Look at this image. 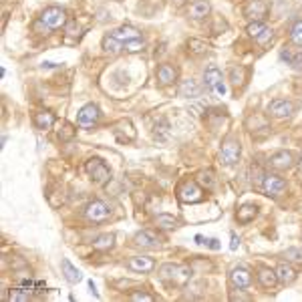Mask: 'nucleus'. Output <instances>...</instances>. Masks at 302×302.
<instances>
[{
	"label": "nucleus",
	"instance_id": "45",
	"mask_svg": "<svg viewBox=\"0 0 302 302\" xmlns=\"http://www.w3.org/2000/svg\"><path fill=\"white\" fill-rule=\"evenodd\" d=\"M298 171H300V175H302V153H300V161H298Z\"/></svg>",
	"mask_w": 302,
	"mask_h": 302
},
{
	"label": "nucleus",
	"instance_id": "40",
	"mask_svg": "<svg viewBox=\"0 0 302 302\" xmlns=\"http://www.w3.org/2000/svg\"><path fill=\"white\" fill-rule=\"evenodd\" d=\"M73 137H75V129H73V125L65 123L63 129L59 131V139H61V141H69V139H73Z\"/></svg>",
	"mask_w": 302,
	"mask_h": 302
},
{
	"label": "nucleus",
	"instance_id": "30",
	"mask_svg": "<svg viewBox=\"0 0 302 302\" xmlns=\"http://www.w3.org/2000/svg\"><path fill=\"white\" fill-rule=\"evenodd\" d=\"M187 48H189V53H193V55H206L208 51H210V44L208 42H204V40H197V38H189L187 40Z\"/></svg>",
	"mask_w": 302,
	"mask_h": 302
},
{
	"label": "nucleus",
	"instance_id": "12",
	"mask_svg": "<svg viewBox=\"0 0 302 302\" xmlns=\"http://www.w3.org/2000/svg\"><path fill=\"white\" fill-rule=\"evenodd\" d=\"M292 111H294V105L290 101H284V99H276L268 105V113L276 119H286L292 115Z\"/></svg>",
	"mask_w": 302,
	"mask_h": 302
},
{
	"label": "nucleus",
	"instance_id": "41",
	"mask_svg": "<svg viewBox=\"0 0 302 302\" xmlns=\"http://www.w3.org/2000/svg\"><path fill=\"white\" fill-rule=\"evenodd\" d=\"M131 300H143V302H151L153 300V296L151 294H147V292H133L131 294Z\"/></svg>",
	"mask_w": 302,
	"mask_h": 302
},
{
	"label": "nucleus",
	"instance_id": "10",
	"mask_svg": "<svg viewBox=\"0 0 302 302\" xmlns=\"http://www.w3.org/2000/svg\"><path fill=\"white\" fill-rule=\"evenodd\" d=\"M268 0H248L246 6H244V14L250 18V20H264L266 14H268Z\"/></svg>",
	"mask_w": 302,
	"mask_h": 302
},
{
	"label": "nucleus",
	"instance_id": "19",
	"mask_svg": "<svg viewBox=\"0 0 302 302\" xmlns=\"http://www.w3.org/2000/svg\"><path fill=\"white\" fill-rule=\"evenodd\" d=\"M34 125H36V129L46 131L55 125V115L51 111H38V113H34Z\"/></svg>",
	"mask_w": 302,
	"mask_h": 302
},
{
	"label": "nucleus",
	"instance_id": "32",
	"mask_svg": "<svg viewBox=\"0 0 302 302\" xmlns=\"http://www.w3.org/2000/svg\"><path fill=\"white\" fill-rule=\"evenodd\" d=\"M282 59L288 61V65H292L296 71L302 69V53H290V51H282Z\"/></svg>",
	"mask_w": 302,
	"mask_h": 302
},
{
	"label": "nucleus",
	"instance_id": "43",
	"mask_svg": "<svg viewBox=\"0 0 302 302\" xmlns=\"http://www.w3.org/2000/svg\"><path fill=\"white\" fill-rule=\"evenodd\" d=\"M238 246H240V238H238L236 234H232V244H230V248H232V250H236Z\"/></svg>",
	"mask_w": 302,
	"mask_h": 302
},
{
	"label": "nucleus",
	"instance_id": "20",
	"mask_svg": "<svg viewBox=\"0 0 302 302\" xmlns=\"http://www.w3.org/2000/svg\"><path fill=\"white\" fill-rule=\"evenodd\" d=\"M276 274H278V282H282V284H292L296 280V270L290 264H284V262L278 264Z\"/></svg>",
	"mask_w": 302,
	"mask_h": 302
},
{
	"label": "nucleus",
	"instance_id": "21",
	"mask_svg": "<svg viewBox=\"0 0 302 302\" xmlns=\"http://www.w3.org/2000/svg\"><path fill=\"white\" fill-rule=\"evenodd\" d=\"M258 280H260V284H262L264 288H274V286L278 284V274H276V270H272V268H260Z\"/></svg>",
	"mask_w": 302,
	"mask_h": 302
},
{
	"label": "nucleus",
	"instance_id": "15",
	"mask_svg": "<svg viewBox=\"0 0 302 302\" xmlns=\"http://www.w3.org/2000/svg\"><path fill=\"white\" fill-rule=\"evenodd\" d=\"M135 246H141V248H157L159 246V236L151 230H143V232H137L135 238H133Z\"/></svg>",
	"mask_w": 302,
	"mask_h": 302
},
{
	"label": "nucleus",
	"instance_id": "7",
	"mask_svg": "<svg viewBox=\"0 0 302 302\" xmlns=\"http://www.w3.org/2000/svg\"><path fill=\"white\" fill-rule=\"evenodd\" d=\"M99 117H101L99 107L93 105V103H89V105H85V107L79 111V115H77V125L83 127V129H91L93 125H97Z\"/></svg>",
	"mask_w": 302,
	"mask_h": 302
},
{
	"label": "nucleus",
	"instance_id": "17",
	"mask_svg": "<svg viewBox=\"0 0 302 302\" xmlns=\"http://www.w3.org/2000/svg\"><path fill=\"white\" fill-rule=\"evenodd\" d=\"M199 93H202V89L193 79H185V81L179 83V97L195 99V97H199Z\"/></svg>",
	"mask_w": 302,
	"mask_h": 302
},
{
	"label": "nucleus",
	"instance_id": "42",
	"mask_svg": "<svg viewBox=\"0 0 302 302\" xmlns=\"http://www.w3.org/2000/svg\"><path fill=\"white\" fill-rule=\"evenodd\" d=\"M232 300H248L250 296H246V294H240V292H232V296H230Z\"/></svg>",
	"mask_w": 302,
	"mask_h": 302
},
{
	"label": "nucleus",
	"instance_id": "2",
	"mask_svg": "<svg viewBox=\"0 0 302 302\" xmlns=\"http://www.w3.org/2000/svg\"><path fill=\"white\" fill-rule=\"evenodd\" d=\"M85 169H87L91 181L97 183V185H103V183H107V181L111 179V171H109V167H107L105 161L99 159V157H91V159L87 161Z\"/></svg>",
	"mask_w": 302,
	"mask_h": 302
},
{
	"label": "nucleus",
	"instance_id": "4",
	"mask_svg": "<svg viewBox=\"0 0 302 302\" xmlns=\"http://www.w3.org/2000/svg\"><path fill=\"white\" fill-rule=\"evenodd\" d=\"M177 197L183 204H197L204 197V189L197 181H183L177 189Z\"/></svg>",
	"mask_w": 302,
	"mask_h": 302
},
{
	"label": "nucleus",
	"instance_id": "24",
	"mask_svg": "<svg viewBox=\"0 0 302 302\" xmlns=\"http://www.w3.org/2000/svg\"><path fill=\"white\" fill-rule=\"evenodd\" d=\"M61 268H63V274H65V278L71 282V284H77V282H81L83 280V274L65 258L63 262H61Z\"/></svg>",
	"mask_w": 302,
	"mask_h": 302
},
{
	"label": "nucleus",
	"instance_id": "1",
	"mask_svg": "<svg viewBox=\"0 0 302 302\" xmlns=\"http://www.w3.org/2000/svg\"><path fill=\"white\" fill-rule=\"evenodd\" d=\"M159 276L167 282H173L177 286H183L189 282L191 278V270L187 266H181V264H163L159 268Z\"/></svg>",
	"mask_w": 302,
	"mask_h": 302
},
{
	"label": "nucleus",
	"instance_id": "13",
	"mask_svg": "<svg viewBox=\"0 0 302 302\" xmlns=\"http://www.w3.org/2000/svg\"><path fill=\"white\" fill-rule=\"evenodd\" d=\"M230 280H232V284H234L236 288H248V286L252 284V274H250V270H246L244 266H238V268H234V270L230 272Z\"/></svg>",
	"mask_w": 302,
	"mask_h": 302
},
{
	"label": "nucleus",
	"instance_id": "18",
	"mask_svg": "<svg viewBox=\"0 0 302 302\" xmlns=\"http://www.w3.org/2000/svg\"><path fill=\"white\" fill-rule=\"evenodd\" d=\"M177 79V71H175V67H171V65H161L159 69H157V81H159V85H171L173 81Z\"/></svg>",
	"mask_w": 302,
	"mask_h": 302
},
{
	"label": "nucleus",
	"instance_id": "11",
	"mask_svg": "<svg viewBox=\"0 0 302 302\" xmlns=\"http://www.w3.org/2000/svg\"><path fill=\"white\" fill-rule=\"evenodd\" d=\"M268 161H270V165H272L274 169H278V171H286V169H290V167L296 163V161H294V155L286 149L272 153Z\"/></svg>",
	"mask_w": 302,
	"mask_h": 302
},
{
	"label": "nucleus",
	"instance_id": "39",
	"mask_svg": "<svg viewBox=\"0 0 302 302\" xmlns=\"http://www.w3.org/2000/svg\"><path fill=\"white\" fill-rule=\"evenodd\" d=\"M272 36H274L272 28H268V26H266V28H264V30H262L258 36H256V42H258L260 46H264V44H268V42L272 40Z\"/></svg>",
	"mask_w": 302,
	"mask_h": 302
},
{
	"label": "nucleus",
	"instance_id": "6",
	"mask_svg": "<svg viewBox=\"0 0 302 302\" xmlns=\"http://www.w3.org/2000/svg\"><path fill=\"white\" fill-rule=\"evenodd\" d=\"M204 81H206V85H208L218 97L226 95V85H224V79H222V73H220L218 67H214V65L208 67L206 73H204Z\"/></svg>",
	"mask_w": 302,
	"mask_h": 302
},
{
	"label": "nucleus",
	"instance_id": "3",
	"mask_svg": "<svg viewBox=\"0 0 302 302\" xmlns=\"http://www.w3.org/2000/svg\"><path fill=\"white\" fill-rule=\"evenodd\" d=\"M240 153H242V145H240L238 139H226L222 143V149H220V161H222V165H226V167L236 165L238 159H240Z\"/></svg>",
	"mask_w": 302,
	"mask_h": 302
},
{
	"label": "nucleus",
	"instance_id": "22",
	"mask_svg": "<svg viewBox=\"0 0 302 302\" xmlns=\"http://www.w3.org/2000/svg\"><path fill=\"white\" fill-rule=\"evenodd\" d=\"M210 10H212V6H210L208 0H195L189 6V16L195 18V20H199V18H206L210 14Z\"/></svg>",
	"mask_w": 302,
	"mask_h": 302
},
{
	"label": "nucleus",
	"instance_id": "44",
	"mask_svg": "<svg viewBox=\"0 0 302 302\" xmlns=\"http://www.w3.org/2000/svg\"><path fill=\"white\" fill-rule=\"evenodd\" d=\"M42 67H46V69H53V67H59V65H57V63H48V61H46V63H42Z\"/></svg>",
	"mask_w": 302,
	"mask_h": 302
},
{
	"label": "nucleus",
	"instance_id": "31",
	"mask_svg": "<svg viewBox=\"0 0 302 302\" xmlns=\"http://www.w3.org/2000/svg\"><path fill=\"white\" fill-rule=\"evenodd\" d=\"M244 79H246V69L244 67H234L230 71V81L234 87H242L244 85Z\"/></svg>",
	"mask_w": 302,
	"mask_h": 302
},
{
	"label": "nucleus",
	"instance_id": "35",
	"mask_svg": "<svg viewBox=\"0 0 302 302\" xmlns=\"http://www.w3.org/2000/svg\"><path fill=\"white\" fill-rule=\"evenodd\" d=\"M290 40L296 44V46H302V20H296L290 28Z\"/></svg>",
	"mask_w": 302,
	"mask_h": 302
},
{
	"label": "nucleus",
	"instance_id": "34",
	"mask_svg": "<svg viewBox=\"0 0 302 302\" xmlns=\"http://www.w3.org/2000/svg\"><path fill=\"white\" fill-rule=\"evenodd\" d=\"M197 183H202L206 189H214L216 187V177H214L212 171H202L197 175Z\"/></svg>",
	"mask_w": 302,
	"mask_h": 302
},
{
	"label": "nucleus",
	"instance_id": "5",
	"mask_svg": "<svg viewBox=\"0 0 302 302\" xmlns=\"http://www.w3.org/2000/svg\"><path fill=\"white\" fill-rule=\"evenodd\" d=\"M40 22L46 28H51V30L53 28H61V26L67 24V12L63 8H59V6H51V8H46L40 14Z\"/></svg>",
	"mask_w": 302,
	"mask_h": 302
},
{
	"label": "nucleus",
	"instance_id": "28",
	"mask_svg": "<svg viewBox=\"0 0 302 302\" xmlns=\"http://www.w3.org/2000/svg\"><path fill=\"white\" fill-rule=\"evenodd\" d=\"M155 226L161 228V230H175V228L179 226V222H177V218H173L171 214H159V216L155 218Z\"/></svg>",
	"mask_w": 302,
	"mask_h": 302
},
{
	"label": "nucleus",
	"instance_id": "37",
	"mask_svg": "<svg viewBox=\"0 0 302 302\" xmlns=\"http://www.w3.org/2000/svg\"><path fill=\"white\" fill-rule=\"evenodd\" d=\"M264 28H266V24H264V22H260V20H252V22L248 24L246 32H248L250 36H254V38H256V36H258L262 30H264Z\"/></svg>",
	"mask_w": 302,
	"mask_h": 302
},
{
	"label": "nucleus",
	"instance_id": "16",
	"mask_svg": "<svg viewBox=\"0 0 302 302\" xmlns=\"http://www.w3.org/2000/svg\"><path fill=\"white\" fill-rule=\"evenodd\" d=\"M127 266L133 272H141L143 274V272H151L155 268V262H153V258H149V256H133V258H129Z\"/></svg>",
	"mask_w": 302,
	"mask_h": 302
},
{
	"label": "nucleus",
	"instance_id": "14",
	"mask_svg": "<svg viewBox=\"0 0 302 302\" xmlns=\"http://www.w3.org/2000/svg\"><path fill=\"white\" fill-rule=\"evenodd\" d=\"M113 133H115V137H117L119 141H133V139H135V135H137L129 119L119 121V123L113 127Z\"/></svg>",
	"mask_w": 302,
	"mask_h": 302
},
{
	"label": "nucleus",
	"instance_id": "25",
	"mask_svg": "<svg viewBox=\"0 0 302 302\" xmlns=\"http://www.w3.org/2000/svg\"><path fill=\"white\" fill-rule=\"evenodd\" d=\"M256 216H258V208H256V206H252V204L242 206V208L238 210V214H236V218H238V222H240V224H248V222H252Z\"/></svg>",
	"mask_w": 302,
	"mask_h": 302
},
{
	"label": "nucleus",
	"instance_id": "26",
	"mask_svg": "<svg viewBox=\"0 0 302 302\" xmlns=\"http://www.w3.org/2000/svg\"><path fill=\"white\" fill-rule=\"evenodd\" d=\"M113 246H115V234H101V236H97V238L93 240V248H95V250H101V252L111 250Z\"/></svg>",
	"mask_w": 302,
	"mask_h": 302
},
{
	"label": "nucleus",
	"instance_id": "36",
	"mask_svg": "<svg viewBox=\"0 0 302 302\" xmlns=\"http://www.w3.org/2000/svg\"><path fill=\"white\" fill-rule=\"evenodd\" d=\"M143 46H145L143 38H133V40L123 42V48H125L127 53H139V51H143Z\"/></svg>",
	"mask_w": 302,
	"mask_h": 302
},
{
	"label": "nucleus",
	"instance_id": "8",
	"mask_svg": "<svg viewBox=\"0 0 302 302\" xmlns=\"http://www.w3.org/2000/svg\"><path fill=\"white\" fill-rule=\"evenodd\" d=\"M85 216H87L91 222H97V224H101V222L109 220V216H111V210H109V206H107L105 202H101V199H95V202H91V204L87 206V210H85Z\"/></svg>",
	"mask_w": 302,
	"mask_h": 302
},
{
	"label": "nucleus",
	"instance_id": "9",
	"mask_svg": "<svg viewBox=\"0 0 302 302\" xmlns=\"http://www.w3.org/2000/svg\"><path fill=\"white\" fill-rule=\"evenodd\" d=\"M262 189H264V193L276 197V195H282L286 191V181L274 173H266L262 179Z\"/></svg>",
	"mask_w": 302,
	"mask_h": 302
},
{
	"label": "nucleus",
	"instance_id": "29",
	"mask_svg": "<svg viewBox=\"0 0 302 302\" xmlns=\"http://www.w3.org/2000/svg\"><path fill=\"white\" fill-rule=\"evenodd\" d=\"M103 48H105V53H109V55H117V53H121L123 42L117 40L113 34H107V36L103 38Z\"/></svg>",
	"mask_w": 302,
	"mask_h": 302
},
{
	"label": "nucleus",
	"instance_id": "23",
	"mask_svg": "<svg viewBox=\"0 0 302 302\" xmlns=\"http://www.w3.org/2000/svg\"><path fill=\"white\" fill-rule=\"evenodd\" d=\"M113 36L121 42H127V40H133V38H141V32L133 26H119L117 30H113Z\"/></svg>",
	"mask_w": 302,
	"mask_h": 302
},
{
	"label": "nucleus",
	"instance_id": "33",
	"mask_svg": "<svg viewBox=\"0 0 302 302\" xmlns=\"http://www.w3.org/2000/svg\"><path fill=\"white\" fill-rule=\"evenodd\" d=\"M8 300L10 302H28L30 300V292L24 290V288H12L10 294H8Z\"/></svg>",
	"mask_w": 302,
	"mask_h": 302
},
{
	"label": "nucleus",
	"instance_id": "27",
	"mask_svg": "<svg viewBox=\"0 0 302 302\" xmlns=\"http://www.w3.org/2000/svg\"><path fill=\"white\" fill-rule=\"evenodd\" d=\"M153 135L157 141H165L169 137V121L165 117H159L157 123L153 125Z\"/></svg>",
	"mask_w": 302,
	"mask_h": 302
},
{
	"label": "nucleus",
	"instance_id": "38",
	"mask_svg": "<svg viewBox=\"0 0 302 302\" xmlns=\"http://www.w3.org/2000/svg\"><path fill=\"white\" fill-rule=\"evenodd\" d=\"M284 258L288 262H302V248H288L284 252Z\"/></svg>",
	"mask_w": 302,
	"mask_h": 302
}]
</instances>
